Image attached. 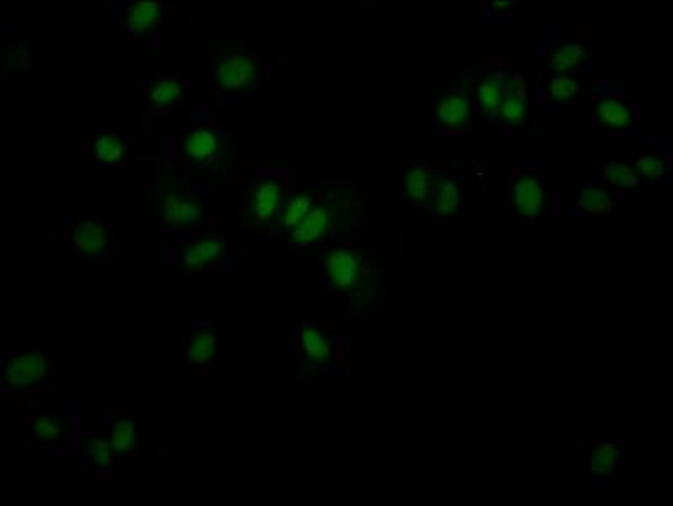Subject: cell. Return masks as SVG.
<instances>
[{
  "instance_id": "obj_1",
  "label": "cell",
  "mask_w": 673,
  "mask_h": 506,
  "mask_svg": "<svg viewBox=\"0 0 673 506\" xmlns=\"http://www.w3.org/2000/svg\"><path fill=\"white\" fill-rule=\"evenodd\" d=\"M27 453L39 458H63L76 448L80 416L61 404H41L27 414Z\"/></svg>"
},
{
  "instance_id": "obj_2",
  "label": "cell",
  "mask_w": 673,
  "mask_h": 506,
  "mask_svg": "<svg viewBox=\"0 0 673 506\" xmlns=\"http://www.w3.org/2000/svg\"><path fill=\"white\" fill-rule=\"evenodd\" d=\"M56 357L46 350H7L2 362V397L6 401L41 399L53 385Z\"/></svg>"
},
{
  "instance_id": "obj_3",
  "label": "cell",
  "mask_w": 673,
  "mask_h": 506,
  "mask_svg": "<svg viewBox=\"0 0 673 506\" xmlns=\"http://www.w3.org/2000/svg\"><path fill=\"white\" fill-rule=\"evenodd\" d=\"M236 142L216 123H199L181 138V160L209 174H219L233 164Z\"/></svg>"
},
{
  "instance_id": "obj_4",
  "label": "cell",
  "mask_w": 673,
  "mask_h": 506,
  "mask_svg": "<svg viewBox=\"0 0 673 506\" xmlns=\"http://www.w3.org/2000/svg\"><path fill=\"white\" fill-rule=\"evenodd\" d=\"M76 449L80 458L83 481L88 485H106L122 461V456L113 446L106 429L103 431L81 429Z\"/></svg>"
},
{
  "instance_id": "obj_5",
  "label": "cell",
  "mask_w": 673,
  "mask_h": 506,
  "mask_svg": "<svg viewBox=\"0 0 673 506\" xmlns=\"http://www.w3.org/2000/svg\"><path fill=\"white\" fill-rule=\"evenodd\" d=\"M160 217L170 231H194L209 221L211 209L199 192L191 187L175 185L162 194Z\"/></svg>"
},
{
  "instance_id": "obj_6",
  "label": "cell",
  "mask_w": 673,
  "mask_h": 506,
  "mask_svg": "<svg viewBox=\"0 0 673 506\" xmlns=\"http://www.w3.org/2000/svg\"><path fill=\"white\" fill-rule=\"evenodd\" d=\"M233 253V241L221 232H201L177 249V266L184 273L219 268Z\"/></svg>"
},
{
  "instance_id": "obj_7",
  "label": "cell",
  "mask_w": 673,
  "mask_h": 506,
  "mask_svg": "<svg viewBox=\"0 0 673 506\" xmlns=\"http://www.w3.org/2000/svg\"><path fill=\"white\" fill-rule=\"evenodd\" d=\"M287 204V187L273 175L253 180L244 197L243 221L246 226L260 227L278 221Z\"/></svg>"
},
{
  "instance_id": "obj_8",
  "label": "cell",
  "mask_w": 673,
  "mask_h": 506,
  "mask_svg": "<svg viewBox=\"0 0 673 506\" xmlns=\"http://www.w3.org/2000/svg\"><path fill=\"white\" fill-rule=\"evenodd\" d=\"M63 239L76 256L86 261H98L108 254L112 232L100 217L75 216L64 227Z\"/></svg>"
},
{
  "instance_id": "obj_9",
  "label": "cell",
  "mask_w": 673,
  "mask_h": 506,
  "mask_svg": "<svg viewBox=\"0 0 673 506\" xmlns=\"http://www.w3.org/2000/svg\"><path fill=\"white\" fill-rule=\"evenodd\" d=\"M260 80V63L251 54H221L214 61V85L219 93L241 96L255 90Z\"/></svg>"
},
{
  "instance_id": "obj_10",
  "label": "cell",
  "mask_w": 673,
  "mask_h": 506,
  "mask_svg": "<svg viewBox=\"0 0 673 506\" xmlns=\"http://www.w3.org/2000/svg\"><path fill=\"white\" fill-rule=\"evenodd\" d=\"M221 350V335L212 323H191L186 342L187 374L204 377L216 365Z\"/></svg>"
},
{
  "instance_id": "obj_11",
  "label": "cell",
  "mask_w": 673,
  "mask_h": 506,
  "mask_svg": "<svg viewBox=\"0 0 673 506\" xmlns=\"http://www.w3.org/2000/svg\"><path fill=\"white\" fill-rule=\"evenodd\" d=\"M322 266L327 281L335 290L352 293L361 286L364 261L357 251L345 248L332 249L322 259Z\"/></svg>"
},
{
  "instance_id": "obj_12",
  "label": "cell",
  "mask_w": 673,
  "mask_h": 506,
  "mask_svg": "<svg viewBox=\"0 0 673 506\" xmlns=\"http://www.w3.org/2000/svg\"><path fill=\"white\" fill-rule=\"evenodd\" d=\"M106 433L122 459L137 458L142 441L132 407L127 404L110 407L106 412Z\"/></svg>"
},
{
  "instance_id": "obj_13",
  "label": "cell",
  "mask_w": 673,
  "mask_h": 506,
  "mask_svg": "<svg viewBox=\"0 0 673 506\" xmlns=\"http://www.w3.org/2000/svg\"><path fill=\"white\" fill-rule=\"evenodd\" d=\"M337 216H339V202L335 199L317 202L307 217L290 232V239L297 246L322 243L334 229Z\"/></svg>"
},
{
  "instance_id": "obj_14",
  "label": "cell",
  "mask_w": 673,
  "mask_h": 506,
  "mask_svg": "<svg viewBox=\"0 0 673 506\" xmlns=\"http://www.w3.org/2000/svg\"><path fill=\"white\" fill-rule=\"evenodd\" d=\"M546 184L542 177L524 172L510 187V202L519 216H539L546 206Z\"/></svg>"
},
{
  "instance_id": "obj_15",
  "label": "cell",
  "mask_w": 673,
  "mask_h": 506,
  "mask_svg": "<svg viewBox=\"0 0 673 506\" xmlns=\"http://www.w3.org/2000/svg\"><path fill=\"white\" fill-rule=\"evenodd\" d=\"M86 157L103 169H113L125 164L132 155V142L122 135H98L85 143Z\"/></svg>"
},
{
  "instance_id": "obj_16",
  "label": "cell",
  "mask_w": 673,
  "mask_h": 506,
  "mask_svg": "<svg viewBox=\"0 0 673 506\" xmlns=\"http://www.w3.org/2000/svg\"><path fill=\"white\" fill-rule=\"evenodd\" d=\"M298 347H300V354L305 364L318 365V367H329L334 364V338L329 332H325L324 328L305 325L300 330Z\"/></svg>"
},
{
  "instance_id": "obj_17",
  "label": "cell",
  "mask_w": 673,
  "mask_h": 506,
  "mask_svg": "<svg viewBox=\"0 0 673 506\" xmlns=\"http://www.w3.org/2000/svg\"><path fill=\"white\" fill-rule=\"evenodd\" d=\"M165 14V2H133L125 9L122 16V27L130 37L150 36L159 29Z\"/></svg>"
},
{
  "instance_id": "obj_18",
  "label": "cell",
  "mask_w": 673,
  "mask_h": 506,
  "mask_svg": "<svg viewBox=\"0 0 673 506\" xmlns=\"http://www.w3.org/2000/svg\"><path fill=\"white\" fill-rule=\"evenodd\" d=\"M472 103L463 93H448L435 106V120L446 130H463L470 122Z\"/></svg>"
},
{
  "instance_id": "obj_19",
  "label": "cell",
  "mask_w": 673,
  "mask_h": 506,
  "mask_svg": "<svg viewBox=\"0 0 673 506\" xmlns=\"http://www.w3.org/2000/svg\"><path fill=\"white\" fill-rule=\"evenodd\" d=\"M589 56L588 44L581 41H561L551 48L547 56V69L557 76H566L574 69L581 68Z\"/></svg>"
},
{
  "instance_id": "obj_20",
  "label": "cell",
  "mask_w": 673,
  "mask_h": 506,
  "mask_svg": "<svg viewBox=\"0 0 673 506\" xmlns=\"http://www.w3.org/2000/svg\"><path fill=\"white\" fill-rule=\"evenodd\" d=\"M596 122L606 132H630L635 127V113L630 106L618 100H603L598 103Z\"/></svg>"
},
{
  "instance_id": "obj_21",
  "label": "cell",
  "mask_w": 673,
  "mask_h": 506,
  "mask_svg": "<svg viewBox=\"0 0 673 506\" xmlns=\"http://www.w3.org/2000/svg\"><path fill=\"white\" fill-rule=\"evenodd\" d=\"M184 93H186L184 81L174 76H162L152 81L145 90V101L154 110H169L179 103Z\"/></svg>"
},
{
  "instance_id": "obj_22",
  "label": "cell",
  "mask_w": 673,
  "mask_h": 506,
  "mask_svg": "<svg viewBox=\"0 0 673 506\" xmlns=\"http://www.w3.org/2000/svg\"><path fill=\"white\" fill-rule=\"evenodd\" d=\"M403 187L406 196L414 204H423L428 201L431 190H433V175H431L430 167L423 164L408 167L404 170Z\"/></svg>"
},
{
  "instance_id": "obj_23",
  "label": "cell",
  "mask_w": 673,
  "mask_h": 506,
  "mask_svg": "<svg viewBox=\"0 0 673 506\" xmlns=\"http://www.w3.org/2000/svg\"><path fill=\"white\" fill-rule=\"evenodd\" d=\"M315 199L317 197H315L313 190H302V192L295 194L292 199H288L280 217H278V227L281 231L292 232L307 217L308 212L312 211V207L317 204Z\"/></svg>"
},
{
  "instance_id": "obj_24",
  "label": "cell",
  "mask_w": 673,
  "mask_h": 506,
  "mask_svg": "<svg viewBox=\"0 0 673 506\" xmlns=\"http://www.w3.org/2000/svg\"><path fill=\"white\" fill-rule=\"evenodd\" d=\"M462 207L460 184L451 177H441L433 192V211L438 216H453Z\"/></svg>"
},
{
  "instance_id": "obj_25",
  "label": "cell",
  "mask_w": 673,
  "mask_h": 506,
  "mask_svg": "<svg viewBox=\"0 0 673 506\" xmlns=\"http://www.w3.org/2000/svg\"><path fill=\"white\" fill-rule=\"evenodd\" d=\"M620 459V451L613 441H601L594 444L586 454V468L594 476H608L615 470Z\"/></svg>"
},
{
  "instance_id": "obj_26",
  "label": "cell",
  "mask_w": 673,
  "mask_h": 506,
  "mask_svg": "<svg viewBox=\"0 0 673 506\" xmlns=\"http://www.w3.org/2000/svg\"><path fill=\"white\" fill-rule=\"evenodd\" d=\"M633 172L640 182L658 184L667 179L668 162L658 153H643L635 160Z\"/></svg>"
},
{
  "instance_id": "obj_27",
  "label": "cell",
  "mask_w": 673,
  "mask_h": 506,
  "mask_svg": "<svg viewBox=\"0 0 673 506\" xmlns=\"http://www.w3.org/2000/svg\"><path fill=\"white\" fill-rule=\"evenodd\" d=\"M505 88L499 76L495 74H487L483 76V80L477 86V100L478 106L483 113L492 115L499 110L500 101L504 100Z\"/></svg>"
},
{
  "instance_id": "obj_28",
  "label": "cell",
  "mask_w": 673,
  "mask_h": 506,
  "mask_svg": "<svg viewBox=\"0 0 673 506\" xmlns=\"http://www.w3.org/2000/svg\"><path fill=\"white\" fill-rule=\"evenodd\" d=\"M581 81L574 76H549L546 81L547 100L552 103H568L581 93Z\"/></svg>"
},
{
  "instance_id": "obj_29",
  "label": "cell",
  "mask_w": 673,
  "mask_h": 506,
  "mask_svg": "<svg viewBox=\"0 0 673 506\" xmlns=\"http://www.w3.org/2000/svg\"><path fill=\"white\" fill-rule=\"evenodd\" d=\"M497 115L500 120L509 127H520L524 125L530 116L529 101L517 95H505L504 100L500 101Z\"/></svg>"
},
{
  "instance_id": "obj_30",
  "label": "cell",
  "mask_w": 673,
  "mask_h": 506,
  "mask_svg": "<svg viewBox=\"0 0 673 506\" xmlns=\"http://www.w3.org/2000/svg\"><path fill=\"white\" fill-rule=\"evenodd\" d=\"M579 206L589 214H606L613 207V197L608 190L599 187V185H588L584 187L581 196H579Z\"/></svg>"
},
{
  "instance_id": "obj_31",
  "label": "cell",
  "mask_w": 673,
  "mask_h": 506,
  "mask_svg": "<svg viewBox=\"0 0 673 506\" xmlns=\"http://www.w3.org/2000/svg\"><path fill=\"white\" fill-rule=\"evenodd\" d=\"M603 172H605V179L608 184L621 187V189H633L640 184V180H638L630 165L621 164V162L606 164L603 167Z\"/></svg>"
}]
</instances>
